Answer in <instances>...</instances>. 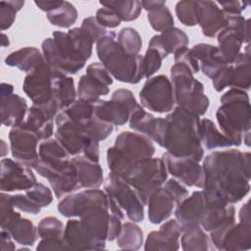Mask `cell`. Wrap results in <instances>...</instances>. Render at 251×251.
I'll list each match as a JSON object with an SVG mask.
<instances>
[{
	"label": "cell",
	"instance_id": "cell-1",
	"mask_svg": "<svg viewBox=\"0 0 251 251\" xmlns=\"http://www.w3.org/2000/svg\"><path fill=\"white\" fill-rule=\"evenodd\" d=\"M202 168L203 189L223 201L233 204L249 193L251 176L249 152L238 149L214 151L205 157Z\"/></svg>",
	"mask_w": 251,
	"mask_h": 251
},
{
	"label": "cell",
	"instance_id": "cell-2",
	"mask_svg": "<svg viewBox=\"0 0 251 251\" xmlns=\"http://www.w3.org/2000/svg\"><path fill=\"white\" fill-rule=\"evenodd\" d=\"M163 148L176 157H189L200 162L204 156L199 134V116L176 107L166 118Z\"/></svg>",
	"mask_w": 251,
	"mask_h": 251
},
{
	"label": "cell",
	"instance_id": "cell-3",
	"mask_svg": "<svg viewBox=\"0 0 251 251\" xmlns=\"http://www.w3.org/2000/svg\"><path fill=\"white\" fill-rule=\"evenodd\" d=\"M101 64L119 81L136 84L145 77L143 56L127 54L118 43L117 34L108 31L96 43Z\"/></svg>",
	"mask_w": 251,
	"mask_h": 251
},
{
	"label": "cell",
	"instance_id": "cell-4",
	"mask_svg": "<svg viewBox=\"0 0 251 251\" xmlns=\"http://www.w3.org/2000/svg\"><path fill=\"white\" fill-rule=\"evenodd\" d=\"M216 118L223 133L232 146H240L245 132L250 131L251 108L246 91L230 88L221 97Z\"/></svg>",
	"mask_w": 251,
	"mask_h": 251
},
{
	"label": "cell",
	"instance_id": "cell-5",
	"mask_svg": "<svg viewBox=\"0 0 251 251\" xmlns=\"http://www.w3.org/2000/svg\"><path fill=\"white\" fill-rule=\"evenodd\" d=\"M154 153L155 146L149 137L125 130L116 137L114 146L108 148L107 165L111 173L126 178L138 161L153 157Z\"/></svg>",
	"mask_w": 251,
	"mask_h": 251
},
{
	"label": "cell",
	"instance_id": "cell-6",
	"mask_svg": "<svg viewBox=\"0 0 251 251\" xmlns=\"http://www.w3.org/2000/svg\"><path fill=\"white\" fill-rule=\"evenodd\" d=\"M41 48L45 63L55 73L75 75L87 61L74 45L68 32L55 30L52 38L43 40Z\"/></svg>",
	"mask_w": 251,
	"mask_h": 251
},
{
	"label": "cell",
	"instance_id": "cell-7",
	"mask_svg": "<svg viewBox=\"0 0 251 251\" xmlns=\"http://www.w3.org/2000/svg\"><path fill=\"white\" fill-rule=\"evenodd\" d=\"M171 79L177 107L199 117L205 115L210 104L209 98L204 93L203 84L193 76L192 72L182 64H174Z\"/></svg>",
	"mask_w": 251,
	"mask_h": 251
},
{
	"label": "cell",
	"instance_id": "cell-8",
	"mask_svg": "<svg viewBox=\"0 0 251 251\" xmlns=\"http://www.w3.org/2000/svg\"><path fill=\"white\" fill-rule=\"evenodd\" d=\"M168 171L162 158L138 161L125 178L137 192L144 206L151 193L167 181Z\"/></svg>",
	"mask_w": 251,
	"mask_h": 251
},
{
	"label": "cell",
	"instance_id": "cell-9",
	"mask_svg": "<svg viewBox=\"0 0 251 251\" xmlns=\"http://www.w3.org/2000/svg\"><path fill=\"white\" fill-rule=\"evenodd\" d=\"M33 169L49 181L58 199L81 188L77 172L72 159L59 161H44L38 159Z\"/></svg>",
	"mask_w": 251,
	"mask_h": 251
},
{
	"label": "cell",
	"instance_id": "cell-10",
	"mask_svg": "<svg viewBox=\"0 0 251 251\" xmlns=\"http://www.w3.org/2000/svg\"><path fill=\"white\" fill-rule=\"evenodd\" d=\"M105 192L117 206L134 223L144 219V204L135 189L121 176L110 173L104 182Z\"/></svg>",
	"mask_w": 251,
	"mask_h": 251
},
{
	"label": "cell",
	"instance_id": "cell-11",
	"mask_svg": "<svg viewBox=\"0 0 251 251\" xmlns=\"http://www.w3.org/2000/svg\"><path fill=\"white\" fill-rule=\"evenodd\" d=\"M251 225L249 202L243 204L239 211V223L210 232V239L218 250L241 251L251 248Z\"/></svg>",
	"mask_w": 251,
	"mask_h": 251
},
{
	"label": "cell",
	"instance_id": "cell-12",
	"mask_svg": "<svg viewBox=\"0 0 251 251\" xmlns=\"http://www.w3.org/2000/svg\"><path fill=\"white\" fill-rule=\"evenodd\" d=\"M94 114L101 120L114 126H123L139 105L129 89L119 88L112 94L111 100L98 99L92 102Z\"/></svg>",
	"mask_w": 251,
	"mask_h": 251
},
{
	"label": "cell",
	"instance_id": "cell-13",
	"mask_svg": "<svg viewBox=\"0 0 251 251\" xmlns=\"http://www.w3.org/2000/svg\"><path fill=\"white\" fill-rule=\"evenodd\" d=\"M0 198L1 229L7 230L17 243L32 246L38 236L37 227L28 219L22 218L21 214L15 210L8 192H1Z\"/></svg>",
	"mask_w": 251,
	"mask_h": 251
},
{
	"label": "cell",
	"instance_id": "cell-14",
	"mask_svg": "<svg viewBox=\"0 0 251 251\" xmlns=\"http://www.w3.org/2000/svg\"><path fill=\"white\" fill-rule=\"evenodd\" d=\"M143 108L156 113H168L174 110L175 95L171 80L167 75H159L147 78L139 92Z\"/></svg>",
	"mask_w": 251,
	"mask_h": 251
},
{
	"label": "cell",
	"instance_id": "cell-15",
	"mask_svg": "<svg viewBox=\"0 0 251 251\" xmlns=\"http://www.w3.org/2000/svg\"><path fill=\"white\" fill-rule=\"evenodd\" d=\"M204 191V204L200 215V226L208 232L224 229L235 222V209L216 195Z\"/></svg>",
	"mask_w": 251,
	"mask_h": 251
},
{
	"label": "cell",
	"instance_id": "cell-16",
	"mask_svg": "<svg viewBox=\"0 0 251 251\" xmlns=\"http://www.w3.org/2000/svg\"><path fill=\"white\" fill-rule=\"evenodd\" d=\"M96 208L109 210L108 195L98 188H87L76 193H71L58 204L59 213L66 218H80L85 213Z\"/></svg>",
	"mask_w": 251,
	"mask_h": 251
},
{
	"label": "cell",
	"instance_id": "cell-17",
	"mask_svg": "<svg viewBox=\"0 0 251 251\" xmlns=\"http://www.w3.org/2000/svg\"><path fill=\"white\" fill-rule=\"evenodd\" d=\"M55 138L63 145L70 156L82 155L86 146L93 140L88 137L83 127L72 120L63 110L56 117Z\"/></svg>",
	"mask_w": 251,
	"mask_h": 251
},
{
	"label": "cell",
	"instance_id": "cell-18",
	"mask_svg": "<svg viewBox=\"0 0 251 251\" xmlns=\"http://www.w3.org/2000/svg\"><path fill=\"white\" fill-rule=\"evenodd\" d=\"M12 156L19 162L33 168L38 156V143L40 138L24 123L13 126L9 132Z\"/></svg>",
	"mask_w": 251,
	"mask_h": 251
},
{
	"label": "cell",
	"instance_id": "cell-19",
	"mask_svg": "<svg viewBox=\"0 0 251 251\" xmlns=\"http://www.w3.org/2000/svg\"><path fill=\"white\" fill-rule=\"evenodd\" d=\"M53 72L44 62L27 73L24 82L23 90L33 104L43 105L53 100Z\"/></svg>",
	"mask_w": 251,
	"mask_h": 251
},
{
	"label": "cell",
	"instance_id": "cell-20",
	"mask_svg": "<svg viewBox=\"0 0 251 251\" xmlns=\"http://www.w3.org/2000/svg\"><path fill=\"white\" fill-rule=\"evenodd\" d=\"M0 189L2 192L27 190L36 183V176L30 167L10 158L0 162Z\"/></svg>",
	"mask_w": 251,
	"mask_h": 251
},
{
	"label": "cell",
	"instance_id": "cell-21",
	"mask_svg": "<svg viewBox=\"0 0 251 251\" xmlns=\"http://www.w3.org/2000/svg\"><path fill=\"white\" fill-rule=\"evenodd\" d=\"M162 159L168 173L178 182L186 186L203 188L204 170L198 161L189 157H176L169 152L164 153Z\"/></svg>",
	"mask_w": 251,
	"mask_h": 251
},
{
	"label": "cell",
	"instance_id": "cell-22",
	"mask_svg": "<svg viewBox=\"0 0 251 251\" xmlns=\"http://www.w3.org/2000/svg\"><path fill=\"white\" fill-rule=\"evenodd\" d=\"M60 108L55 101L47 104H32L27 110L24 124L33 130L40 140L51 138L54 133V118L57 117Z\"/></svg>",
	"mask_w": 251,
	"mask_h": 251
},
{
	"label": "cell",
	"instance_id": "cell-23",
	"mask_svg": "<svg viewBox=\"0 0 251 251\" xmlns=\"http://www.w3.org/2000/svg\"><path fill=\"white\" fill-rule=\"evenodd\" d=\"M68 250H102L105 241L97 238L81 220H69L64 230Z\"/></svg>",
	"mask_w": 251,
	"mask_h": 251
},
{
	"label": "cell",
	"instance_id": "cell-24",
	"mask_svg": "<svg viewBox=\"0 0 251 251\" xmlns=\"http://www.w3.org/2000/svg\"><path fill=\"white\" fill-rule=\"evenodd\" d=\"M14 86L10 83H1V121L6 126H17L25 122L27 113L26 101L13 93Z\"/></svg>",
	"mask_w": 251,
	"mask_h": 251
},
{
	"label": "cell",
	"instance_id": "cell-25",
	"mask_svg": "<svg viewBox=\"0 0 251 251\" xmlns=\"http://www.w3.org/2000/svg\"><path fill=\"white\" fill-rule=\"evenodd\" d=\"M129 127L139 133L149 137L159 146H164L166 133V120L155 118L149 112H146L140 105L132 112L128 120Z\"/></svg>",
	"mask_w": 251,
	"mask_h": 251
},
{
	"label": "cell",
	"instance_id": "cell-26",
	"mask_svg": "<svg viewBox=\"0 0 251 251\" xmlns=\"http://www.w3.org/2000/svg\"><path fill=\"white\" fill-rule=\"evenodd\" d=\"M181 235V226L176 220H169L160 226L159 230H153L148 233L144 250H162L174 251L179 249V237Z\"/></svg>",
	"mask_w": 251,
	"mask_h": 251
},
{
	"label": "cell",
	"instance_id": "cell-27",
	"mask_svg": "<svg viewBox=\"0 0 251 251\" xmlns=\"http://www.w3.org/2000/svg\"><path fill=\"white\" fill-rule=\"evenodd\" d=\"M197 25L207 37H215L226 25V16L214 1H197Z\"/></svg>",
	"mask_w": 251,
	"mask_h": 251
},
{
	"label": "cell",
	"instance_id": "cell-28",
	"mask_svg": "<svg viewBox=\"0 0 251 251\" xmlns=\"http://www.w3.org/2000/svg\"><path fill=\"white\" fill-rule=\"evenodd\" d=\"M204 204V191H194L190 196H187L175 210L176 220L181 226V230L200 226V215Z\"/></svg>",
	"mask_w": 251,
	"mask_h": 251
},
{
	"label": "cell",
	"instance_id": "cell-29",
	"mask_svg": "<svg viewBox=\"0 0 251 251\" xmlns=\"http://www.w3.org/2000/svg\"><path fill=\"white\" fill-rule=\"evenodd\" d=\"M146 205L148 206L149 222L158 225L171 217L176 203L169 190L165 186H161L151 193Z\"/></svg>",
	"mask_w": 251,
	"mask_h": 251
},
{
	"label": "cell",
	"instance_id": "cell-30",
	"mask_svg": "<svg viewBox=\"0 0 251 251\" xmlns=\"http://www.w3.org/2000/svg\"><path fill=\"white\" fill-rule=\"evenodd\" d=\"M195 58L200 61L199 67L202 73L213 79L226 65L223 61L217 46L208 43H198L191 48Z\"/></svg>",
	"mask_w": 251,
	"mask_h": 251
},
{
	"label": "cell",
	"instance_id": "cell-31",
	"mask_svg": "<svg viewBox=\"0 0 251 251\" xmlns=\"http://www.w3.org/2000/svg\"><path fill=\"white\" fill-rule=\"evenodd\" d=\"M189 43L187 34L178 27H172L168 30L152 36L149 41L151 47H155L166 58L170 54H175L178 50L185 48Z\"/></svg>",
	"mask_w": 251,
	"mask_h": 251
},
{
	"label": "cell",
	"instance_id": "cell-32",
	"mask_svg": "<svg viewBox=\"0 0 251 251\" xmlns=\"http://www.w3.org/2000/svg\"><path fill=\"white\" fill-rule=\"evenodd\" d=\"M75 166L80 187L98 188L104 181L103 169L98 162H94L84 155L72 158Z\"/></svg>",
	"mask_w": 251,
	"mask_h": 251
},
{
	"label": "cell",
	"instance_id": "cell-33",
	"mask_svg": "<svg viewBox=\"0 0 251 251\" xmlns=\"http://www.w3.org/2000/svg\"><path fill=\"white\" fill-rule=\"evenodd\" d=\"M141 5L147 11L148 22L154 30L163 32L174 27L175 21L166 1L145 0L141 1Z\"/></svg>",
	"mask_w": 251,
	"mask_h": 251
},
{
	"label": "cell",
	"instance_id": "cell-34",
	"mask_svg": "<svg viewBox=\"0 0 251 251\" xmlns=\"http://www.w3.org/2000/svg\"><path fill=\"white\" fill-rule=\"evenodd\" d=\"M43 54L36 47H23L17 51L10 53L5 58V65L16 67L26 74L31 72L40 64L44 63Z\"/></svg>",
	"mask_w": 251,
	"mask_h": 251
},
{
	"label": "cell",
	"instance_id": "cell-35",
	"mask_svg": "<svg viewBox=\"0 0 251 251\" xmlns=\"http://www.w3.org/2000/svg\"><path fill=\"white\" fill-rule=\"evenodd\" d=\"M218 49L220 55L226 65H232L240 54L243 43L241 36L232 28L225 27L218 33Z\"/></svg>",
	"mask_w": 251,
	"mask_h": 251
},
{
	"label": "cell",
	"instance_id": "cell-36",
	"mask_svg": "<svg viewBox=\"0 0 251 251\" xmlns=\"http://www.w3.org/2000/svg\"><path fill=\"white\" fill-rule=\"evenodd\" d=\"M77 92L72 76L61 73H55L53 77V100L58 104L60 110H65L75 100Z\"/></svg>",
	"mask_w": 251,
	"mask_h": 251
},
{
	"label": "cell",
	"instance_id": "cell-37",
	"mask_svg": "<svg viewBox=\"0 0 251 251\" xmlns=\"http://www.w3.org/2000/svg\"><path fill=\"white\" fill-rule=\"evenodd\" d=\"M199 134L202 146L208 150L232 146L230 140L223 132H221L217 126L209 119L200 120Z\"/></svg>",
	"mask_w": 251,
	"mask_h": 251
},
{
	"label": "cell",
	"instance_id": "cell-38",
	"mask_svg": "<svg viewBox=\"0 0 251 251\" xmlns=\"http://www.w3.org/2000/svg\"><path fill=\"white\" fill-rule=\"evenodd\" d=\"M250 55L247 51L246 53H240L231 65L229 85L230 88H237L244 91L249 90L250 88Z\"/></svg>",
	"mask_w": 251,
	"mask_h": 251
},
{
	"label": "cell",
	"instance_id": "cell-39",
	"mask_svg": "<svg viewBox=\"0 0 251 251\" xmlns=\"http://www.w3.org/2000/svg\"><path fill=\"white\" fill-rule=\"evenodd\" d=\"M181 249L184 251H207L212 249V241L201 226L181 230Z\"/></svg>",
	"mask_w": 251,
	"mask_h": 251
},
{
	"label": "cell",
	"instance_id": "cell-40",
	"mask_svg": "<svg viewBox=\"0 0 251 251\" xmlns=\"http://www.w3.org/2000/svg\"><path fill=\"white\" fill-rule=\"evenodd\" d=\"M116 239L117 245L121 249L138 250L143 243V231L134 222H126L122 225Z\"/></svg>",
	"mask_w": 251,
	"mask_h": 251
},
{
	"label": "cell",
	"instance_id": "cell-41",
	"mask_svg": "<svg viewBox=\"0 0 251 251\" xmlns=\"http://www.w3.org/2000/svg\"><path fill=\"white\" fill-rule=\"evenodd\" d=\"M103 7L112 9L123 22H132L136 20L142 10L141 1L138 0H116L100 1Z\"/></svg>",
	"mask_w": 251,
	"mask_h": 251
},
{
	"label": "cell",
	"instance_id": "cell-42",
	"mask_svg": "<svg viewBox=\"0 0 251 251\" xmlns=\"http://www.w3.org/2000/svg\"><path fill=\"white\" fill-rule=\"evenodd\" d=\"M46 18L53 25L69 28L75 23L77 11L72 3L62 1L58 7L46 13Z\"/></svg>",
	"mask_w": 251,
	"mask_h": 251
},
{
	"label": "cell",
	"instance_id": "cell-43",
	"mask_svg": "<svg viewBox=\"0 0 251 251\" xmlns=\"http://www.w3.org/2000/svg\"><path fill=\"white\" fill-rule=\"evenodd\" d=\"M109 91L108 86L100 83L86 74L81 75L78 80L77 95L79 99L92 103L98 100L100 96L107 95Z\"/></svg>",
	"mask_w": 251,
	"mask_h": 251
},
{
	"label": "cell",
	"instance_id": "cell-44",
	"mask_svg": "<svg viewBox=\"0 0 251 251\" xmlns=\"http://www.w3.org/2000/svg\"><path fill=\"white\" fill-rule=\"evenodd\" d=\"M89 138L98 142L108 138L114 131V125L99 119L93 112V116L84 124L80 125Z\"/></svg>",
	"mask_w": 251,
	"mask_h": 251
},
{
	"label": "cell",
	"instance_id": "cell-45",
	"mask_svg": "<svg viewBox=\"0 0 251 251\" xmlns=\"http://www.w3.org/2000/svg\"><path fill=\"white\" fill-rule=\"evenodd\" d=\"M39 159L44 161H59L70 159V155L56 138L43 140L38 146Z\"/></svg>",
	"mask_w": 251,
	"mask_h": 251
},
{
	"label": "cell",
	"instance_id": "cell-46",
	"mask_svg": "<svg viewBox=\"0 0 251 251\" xmlns=\"http://www.w3.org/2000/svg\"><path fill=\"white\" fill-rule=\"evenodd\" d=\"M119 45L130 55L139 54L142 47V39L138 31L132 27H124L118 34Z\"/></svg>",
	"mask_w": 251,
	"mask_h": 251
},
{
	"label": "cell",
	"instance_id": "cell-47",
	"mask_svg": "<svg viewBox=\"0 0 251 251\" xmlns=\"http://www.w3.org/2000/svg\"><path fill=\"white\" fill-rule=\"evenodd\" d=\"M64 225L63 223L52 216L43 218L38 226H37V232L40 238H64Z\"/></svg>",
	"mask_w": 251,
	"mask_h": 251
},
{
	"label": "cell",
	"instance_id": "cell-48",
	"mask_svg": "<svg viewBox=\"0 0 251 251\" xmlns=\"http://www.w3.org/2000/svg\"><path fill=\"white\" fill-rule=\"evenodd\" d=\"M64 111L72 120L82 125L93 116V105L91 102L78 98Z\"/></svg>",
	"mask_w": 251,
	"mask_h": 251
},
{
	"label": "cell",
	"instance_id": "cell-49",
	"mask_svg": "<svg viewBox=\"0 0 251 251\" xmlns=\"http://www.w3.org/2000/svg\"><path fill=\"white\" fill-rule=\"evenodd\" d=\"M24 5L25 1L22 0L0 1V28L2 31L12 26L17 13Z\"/></svg>",
	"mask_w": 251,
	"mask_h": 251
},
{
	"label": "cell",
	"instance_id": "cell-50",
	"mask_svg": "<svg viewBox=\"0 0 251 251\" xmlns=\"http://www.w3.org/2000/svg\"><path fill=\"white\" fill-rule=\"evenodd\" d=\"M176 15L178 21L186 26L197 25V1H179L176 5Z\"/></svg>",
	"mask_w": 251,
	"mask_h": 251
},
{
	"label": "cell",
	"instance_id": "cell-51",
	"mask_svg": "<svg viewBox=\"0 0 251 251\" xmlns=\"http://www.w3.org/2000/svg\"><path fill=\"white\" fill-rule=\"evenodd\" d=\"M165 59L163 54L157 50L155 47L148 46L145 55L143 56V68L145 73V77H151L155 73H157L161 66L162 61Z\"/></svg>",
	"mask_w": 251,
	"mask_h": 251
},
{
	"label": "cell",
	"instance_id": "cell-52",
	"mask_svg": "<svg viewBox=\"0 0 251 251\" xmlns=\"http://www.w3.org/2000/svg\"><path fill=\"white\" fill-rule=\"evenodd\" d=\"M25 194L41 208L49 206L53 201V194L50 188L40 182H36L31 188L27 189Z\"/></svg>",
	"mask_w": 251,
	"mask_h": 251
},
{
	"label": "cell",
	"instance_id": "cell-53",
	"mask_svg": "<svg viewBox=\"0 0 251 251\" xmlns=\"http://www.w3.org/2000/svg\"><path fill=\"white\" fill-rule=\"evenodd\" d=\"M9 199L13 206L22 212L31 215H37L41 211V207L34 203L26 194H9Z\"/></svg>",
	"mask_w": 251,
	"mask_h": 251
},
{
	"label": "cell",
	"instance_id": "cell-54",
	"mask_svg": "<svg viewBox=\"0 0 251 251\" xmlns=\"http://www.w3.org/2000/svg\"><path fill=\"white\" fill-rule=\"evenodd\" d=\"M80 28L85 31L90 38L93 40L94 43H97V41L102 38L108 31L105 27H103L96 20L95 17H88L85 18L82 21V24L80 25Z\"/></svg>",
	"mask_w": 251,
	"mask_h": 251
},
{
	"label": "cell",
	"instance_id": "cell-55",
	"mask_svg": "<svg viewBox=\"0 0 251 251\" xmlns=\"http://www.w3.org/2000/svg\"><path fill=\"white\" fill-rule=\"evenodd\" d=\"M175 64H182L185 67H187L192 74H197L200 71L199 62L193 55L191 49H188L187 47L182 48L175 53Z\"/></svg>",
	"mask_w": 251,
	"mask_h": 251
},
{
	"label": "cell",
	"instance_id": "cell-56",
	"mask_svg": "<svg viewBox=\"0 0 251 251\" xmlns=\"http://www.w3.org/2000/svg\"><path fill=\"white\" fill-rule=\"evenodd\" d=\"M86 75L108 87L113 83L112 75L101 63H92L88 65L86 68Z\"/></svg>",
	"mask_w": 251,
	"mask_h": 251
},
{
	"label": "cell",
	"instance_id": "cell-57",
	"mask_svg": "<svg viewBox=\"0 0 251 251\" xmlns=\"http://www.w3.org/2000/svg\"><path fill=\"white\" fill-rule=\"evenodd\" d=\"M97 22L103 26V27H110L115 28L119 26L122 23L119 16L110 8L103 7L97 10L96 16H95Z\"/></svg>",
	"mask_w": 251,
	"mask_h": 251
},
{
	"label": "cell",
	"instance_id": "cell-58",
	"mask_svg": "<svg viewBox=\"0 0 251 251\" xmlns=\"http://www.w3.org/2000/svg\"><path fill=\"white\" fill-rule=\"evenodd\" d=\"M163 186H165L169 190V192L173 195L176 205L179 204L183 199H185L188 196V190L175 178H171L167 180L163 184Z\"/></svg>",
	"mask_w": 251,
	"mask_h": 251
},
{
	"label": "cell",
	"instance_id": "cell-59",
	"mask_svg": "<svg viewBox=\"0 0 251 251\" xmlns=\"http://www.w3.org/2000/svg\"><path fill=\"white\" fill-rule=\"evenodd\" d=\"M37 251L42 250H68L64 238H41L39 243L36 246Z\"/></svg>",
	"mask_w": 251,
	"mask_h": 251
},
{
	"label": "cell",
	"instance_id": "cell-60",
	"mask_svg": "<svg viewBox=\"0 0 251 251\" xmlns=\"http://www.w3.org/2000/svg\"><path fill=\"white\" fill-rule=\"evenodd\" d=\"M220 6L222 11L226 15H241V12L246 9L249 2H239V1H221Z\"/></svg>",
	"mask_w": 251,
	"mask_h": 251
},
{
	"label": "cell",
	"instance_id": "cell-61",
	"mask_svg": "<svg viewBox=\"0 0 251 251\" xmlns=\"http://www.w3.org/2000/svg\"><path fill=\"white\" fill-rule=\"evenodd\" d=\"M0 235H1V244H0L1 251H10V250L16 249V246L13 242L14 239L12 238V236L7 230L1 229Z\"/></svg>",
	"mask_w": 251,
	"mask_h": 251
},
{
	"label": "cell",
	"instance_id": "cell-62",
	"mask_svg": "<svg viewBox=\"0 0 251 251\" xmlns=\"http://www.w3.org/2000/svg\"><path fill=\"white\" fill-rule=\"evenodd\" d=\"M62 1H58V0H52V1H34V4L42 11L44 12H49L52 11L53 9H55L56 7H58L61 4Z\"/></svg>",
	"mask_w": 251,
	"mask_h": 251
},
{
	"label": "cell",
	"instance_id": "cell-63",
	"mask_svg": "<svg viewBox=\"0 0 251 251\" xmlns=\"http://www.w3.org/2000/svg\"><path fill=\"white\" fill-rule=\"evenodd\" d=\"M1 37H2V39H1V46H2V47H7V46L10 44L8 35H6L4 32H2V33H1Z\"/></svg>",
	"mask_w": 251,
	"mask_h": 251
},
{
	"label": "cell",
	"instance_id": "cell-64",
	"mask_svg": "<svg viewBox=\"0 0 251 251\" xmlns=\"http://www.w3.org/2000/svg\"><path fill=\"white\" fill-rule=\"evenodd\" d=\"M8 153V146L3 139H1V156L4 157Z\"/></svg>",
	"mask_w": 251,
	"mask_h": 251
}]
</instances>
